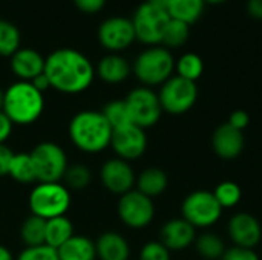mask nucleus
<instances>
[{"label":"nucleus","mask_w":262,"mask_h":260,"mask_svg":"<svg viewBox=\"0 0 262 260\" xmlns=\"http://www.w3.org/2000/svg\"><path fill=\"white\" fill-rule=\"evenodd\" d=\"M45 75L51 89L64 95H77L92 86L95 67L83 52L72 48H60L46 57Z\"/></svg>","instance_id":"1"},{"label":"nucleus","mask_w":262,"mask_h":260,"mask_svg":"<svg viewBox=\"0 0 262 260\" xmlns=\"http://www.w3.org/2000/svg\"><path fill=\"white\" fill-rule=\"evenodd\" d=\"M114 129L98 110L77 112L68 126V135L75 149L86 155H97L111 147Z\"/></svg>","instance_id":"2"},{"label":"nucleus","mask_w":262,"mask_h":260,"mask_svg":"<svg viewBox=\"0 0 262 260\" xmlns=\"http://www.w3.org/2000/svg\"><path fill=\"white\" fill-rule=\"evenodd\" d=\"M2 110L14 126H31L43 115L45 97L31 81L18 80L5 89Z\"/></svg>","instance_id":"3"},{"label":"nucleus","mask_w":262,"mask_h":260,"mask_svg":"<svg viewBox=\"0 0 262 260\" xmlns=\"http://www.w3.org/2000/svg\"><path fill=\"white\" fill-rule=\"evenodd\" d=\"M132 72L141 86L155 87L166 83L175 72V58L164 46H149L132 63Z\"/></svg>","instance_id":"4"},{"label":"nucleus","mask_w":262,"mask_h":260,"mask_svg":"<svg viewBox=\"0 0 262 260\" xmlns=\"http://www.w3.org/2000/svg\"><path fill=\"white\" fill-rule=\"evenodd\" d=\"M71 204V190L61 182H38L28 198L31 215L45 221L66 216Z\"/></svg>","instance_id":"5"},{"label":"nucleus","mask_w":262,"mask_h":260,"mask_svg":"<svg viewBox=\"0 0 262 260\" xmlns=\"http://www.w3.org/2000/svg\"><path fill=\"white\" fill-rule=\"evenodd\" d=\"M223 207L212 192L196 190L189 193L181 204V218L196 230H209L223 216Z\"/></svg>","instance_id":"6"},{"label":"nucleus","mask_w":262,"mask_h":260,"mask_svg":"<svg viewBox=\"0 0 262 260\" xmlns=\"http://www.w3.org/2000/svg\"><path fill=\"white\" fill-rule=\"evenodd\" d=\"M37 182H61L69 167L68 155L61 146L52 141L38 143L31 150Z\"/></svg>","instance_id":"7"},{"label":"nucleus","mask_w":262,"mask_h":260,"mask_svg":"<svg viewBox=\"0 0 262 260\" xmlns=\"http://www.w3.org/2000/svg\"><path fill=\"white\" fill-rule=\"evenodd\" d=\"M126 107L132 124L141 129H150L161 120L163 107L158 98V92L150 87L140 86L132 89L124 98Z\"/></svg>","instance_id":"8"},{"label":"nucleus","mask_w":262,"mask_h":260,"mask_svg":"<svg viewBox=\"0 0 262 260\" xmlns=\"http://www.w3.org/2000/svg\"><path fill=\"white\" fill-rule=\"evenodd\" d=\"M158 98L163 112L169 115H184L195 106L198 100V87L193 81L172 75L160 86Z\"/></svg>","instance_id":"9"},{"label":"nucleus","mask_w":262,"mask_h":260,"mask_svg":"<svg viewBox=\"0 0 262 260\" xmlns=\"http://www.w3.org/2000/svg\"><path fill=\"white\" fill-rule=\"evenodd\" d=\"M130 20L138 41L147 46H158L163 41L164 29L170 20V15L167 14V11H163L144 2L135 9Z\"/></svg>","instance_id":"10"},{"label":"nucleus","mask_w":262,"mask_h":260,"mask_svg":"<svg viewBox=\"0 0 262 260\" xmlns=\"http://www.w3.org/2000/svg\"><path fill=\"white\" fill-rule=\"evenodd\" d=\"M117 215L127 228L143 230L149 227L155 218L154 199L134 188L120 196L117 202Z\"/></svg>","instance_id":"11"},{"label":"nucleus","mask_w":262,"mask_h":260,"mask_svg":"<svg viewBox=\"0 0 262 260\" xmlns=\"http://www.w3.org/2000/svg\"><path fill=\"white\" fill-rule=\"evenodd\" d=\"M100 44L111 54H118L132 46L137 40L132 20L121 15H114L101 21L97 31Z\"/></svg>","instance_id":"12"},{"label":"nucleus","mask_w":262,"mask_h":260,"mask_svg":"<svg viewBox=\"0 0 262 260\" xmlns=\"http://www.w3.org/2000/svg\"><path fill=\"white\" fill-rule=\"evenodd\" d=\"M111 149L114 150L117 158L127 162L140 159L147 150L146 130L135 124H127L124 127L115 129L112 133Z\"/></svg>","instance_id":"13"},{"label":"nucleus","mask_w":262,"mask_h":260,"mask_svg":"<svg viewBox=\"0 0 262 260\" xmlns=\"http://www.w3.org/2000/svg\"><path fill=\"white\" fill-rule=\"evenodd\" d=\"M100 181L109 193L121 196L135 188L137 175L130 162L120 158H111L100 169Z\"/></svg>","instance_id":"14"},{"label":"nucleus","mask_w":262,"mask_h":260,"mask_svg":"<svg viewBox=\"0 0 262 260\" xmlns=\"http://www.w3.org/2000/svg\"><path fill=\"white\" fill-rule=\"evenodd\" d=\"M227 233L235 247L255 250L262 239L261 222L250 213H235L229 219Z\"/></svg>","instance_id":"15"},{"label":"nucleus","mask_w":262,"mask_h":260,"mask_svg":"<svg viewBox=\"0 0 262 260\" xmlns=\"http://www.w3.org/2000/svg\"><path fill=\"white\" fill-rule=\"evenodd\" d=\"M196 228H193L186 219L173 218L167 221L160 230V242L172 251H184L195 244Z\"/></svg>","instance_id":"16"},{"label":"nucleus","mask_w":262,"mask_h":260,"mask_svg":"<svg viewBox=\"0 0 262 260\" xmlns=\"http://www.w3.org/2000/svg\"><path fill=\"white\" fill-rule=\"evenodd\" d=\"M244 135L241 130H236L229 123L218 126L212 135V149L213 152L226 161L236 159L244 150Z\"/></svg>","instance_id":"17"},{"label":"nucleus","mask_w":262,"mask_h":260,"mask_svg":"<svg viewBox=\"0 0 262 260\" xmlns=\"http://www.w3.org/2000/svg\"><path fill=\"white\" fill-rule=\"evenodd\" d=\"M45 57L32 48H20L9 57V67L20 81H32L45 72Z\"/></svg>","instance_id":"18"},{"label":"nucleus","mask_w":262,"mask_h":260,"mask_svg":"<svg viewBox=\"0 0 262 260\" xmlns=\"http://www.w3.org/2000/svg\"><path fill=\"white\" fill-rule=\"evenodd\" d=\"M98 260H129L130 245L118 231H104L95 241Z\"/></svg>","instance_id":"19"},{"label":"nucleus","mask_w":262,"mask_h":260,"mask_svg":"<svg viewBox=\"0 0 262 260\" xmlns=\"http://www.w3.org/2000/svg\"><path fill=\"white\" fill-rule=\"evenodd\" d=\"M132 74V64L120 54H107L104 55L97 67H95V75L107 84H120L129 78Z\"/></svg>","instance_id":"20"},{"label":"nucleus","mask_w":262,"mask_h":260,"mask_svg":"<svg viewBox=\"0 0 262 260\" xmlns=\"http://www.w3.org/2000/svg\"><path fill=\"white\" fill-rule=\"evenodd\" d=\"M167 185H169L167 175L164 170H161L158 167L144 169L137 176V182H135V188L150 199L163 195L167 190Z\"/></svg>","instance_id":"21"},{"label":"nucleus","mask_w":262,"mask_h":260,"mask_svg":"<svg viewBox=\"0 0 262 260\" xmlns=\"http://www.w3.org/2000/svg\"><path fill=\"white\" fill-rule=\"evenodd\" d=\"M60 260H97L95 242L86 236L74 234L58 250Z\"/></svg>","instance_id":"22"},{"label":"nucleus","mask_w":262,"mask_h":260,"mask_svg":"<svg viewBox=\"0 0 262 260\" xmlns=\"http://www.w3.org/2000/svg\"><path fill=\"white\" fill-rule=\"evenodd\" d=\"M193 245L198 256L204 260H221L227 250L224 239L209 230L203 231L201 234H196Z\"/></svg>","instance_id":"23"},{"label":"nucleus","mask_w":262,"mask_h":260,"mask_svg":"<svg viewBox=\"0 0 262 260\" xmlns=\"http://www.w3.org/2000/svg\"><path fill=\"white\" fill-rule=\"evenodd\" d=\"M75 234L74 224L68 216H60L46 221V238L45 244L58 250Z\"/></svg>","instance_id":"24"},{"label":"nucleus","mask_w":262,"mask_h":260,"mask_svg":"<svg viewBox=\"0 0 262 260\" xmlns=\"http://www.w3.org/2000/svg\"><path fill=\"white\" fill-rule=\"evenodd\" d=\"M204 0H170L167 14L170 15V18L193 25L204 14Z\"/></svg>","instance_id":"25"},{"label":"nucleus","mask_w":262,"mask_h":260,"mask_svg":"<svg viewBox=\"0 0 262 260\" xmlns=\"http://www.w3.org/2000/svg\"><path fill=\"white\" fill-rule=\"evenodd\" d=\"M8 176L12 178L18 184H32L37 181L35 169L31 159L29 153H14L11 162Z\"/></svg>","instance_id":"26"},{"label":"nucleus","mask_w":262,"mask_h":260,"mask_svg":"<svg viewBox=\"0 0 262 260\" xmlns=\"http://www.w3.org/2000/svg\"><path fill=\"white\" fill-rule=\"evenodd\" d=\"M46 221L34 215L28 216L20 225V239L25 247H38L45 244Z\"/></svg>","instance_id":"27"},{"label":"nucleus","mask_w":262,"mask_h":260,"mask_svg":"<svg viewBox=\"0 0 262 260\" xmlns=\"http://www.w3.org/2000/svg\"><path fill=\"white\" fill-rule=\"evenodd\" d=\"M175 72L178 77L196 83L204 72V61L195 52H186L175 61Z\"/></svg>","instance_id":"28"},{"label":"nucleus","mask_w":262,"mask_h":260,"mask_svg":"<svg viewBox=\"0 0 262 260\" xmlns=\"http://www.w3.org/2000/svg\"><path fill=\"white\" fill-rule=\"evenodd\" d=\"M21 35L18 28L6 18H0V57H11L20 49Z\"/></svg>","instance_id":"29"},{"label":"nucleus","mask_w":262,"mask_h":260,"mask_svg":"<svg viewBox=\"0 0 262 260\" xmlns=\"http://www.w3.org/2000/svg\"><path fill=\"white\" fill-rule=\"evenodd\" d=\"M189 37H190V25L175 20V18H170L164 29L161 44H164V48H167V49L181 48L186 44Z\"/></svg>","instance_id":"30"},{"label":"nucleus","mask_w":262,"mask_h":260,"mask_svg":"<svg viewBox=\"0 0 262 260\" xmlns=\"http://www.w3.org/2000/svg\"><path fill=\"white\" fill-rule=\"evenodd\" d=\"M212 193L216 198L218 204L223 207V210L224 208L236 207L241 202V199H243V190L233 181H223V182H220Z\"/></svg>","instance_id":"31"},{"label":"nucleus","mask_w":262,"mask_h":260,"mask_svg":"<svg viewBox=\"0 0 262 260\" xmlns=\"http://www.w3.org/2000/svg\"><path fill=\"white\" fill-rule=\"evenodd\" d=\"M101 113L104 115V118L107 120V123L112 126V129H120V127H124L127 124H132L130 121V116H129V110L126 107V103L124 100H114V101H109Z\"/></svg>","instance_id":"32"},{"label":"nucleus","mask_w":262,"mask_h":260,"mask_svg":"<svg viewBox=\"0 0 262 260\" xmlns=\"http://www.w3.org/2000/svg\"><path fill=\"white\" fill-rule=\"evenodd\" d=\"M63 181L66 182L64 185L69 188V190H83L86 188L91 181H92V173H91V169L83 166V164H74V166H69L66 173H64V178Z\"/></svg>","instance_id":"33"},{"label":"nucleus","mask_w":262,"mask_h":260,"mask_svg":"<svg viewBox=\"0 0 262 260\" xmlns=\"http://www.w3.org/2000/svg\"><path fill=\"white\" fill-rule=\"evenodd\" d=\"M15 260H60L55 248L43 244L38 247H25Z\"/></svg>","instance_id":"34"},{"label":"nucleus","mask_w":262,"mask_h":260,"mask_svg":"<svg viewBox=\"0 0 262 260\" xmlns=\"http://www.w3.org/2000/svg\"><path fill=\"white\" fill-rule=\"evenodd\" d=\"M138 260H170V251L160 241H150L141 247Z\"/></svg>","instance_id":"35"},{"label":"nucleus","mask_w":262,"mask_h":260,"mask_svg":"<svg viewBox=\"0 0 262 260\" xmlns=\"http://www.w3.org/2000/svg\"><path fill=\"white\" fill-rule=\"evenodd\" d=\"M221 260H261L258 253L250 248H243V247H230L226 250L224 256Z\"/></svg>","instance_id":"36"},{"label":"nucleus","mask_w":262,"mask_h":260,"mask_svg":"<svg viewBox=\"0 0 262 260\" xmlns=\"http://www.w3.org/2000/svg\"><path fill=\"white\" fill-rule=\"evenodd\" d=\"M107 0H74L75 6L81 11V12H86V14H95V12H100L104 5H106Z\"/></svg>","instance_id":"37"},{"label":"nucleus","mask_w":262,"mask_h":260,"mask_svg":"<svg viewBox=\"0 0 262 260\" xmlns=\"http://www.w3.org/2000/svg\"><path fill=\"white\" fill-rule=\"evenodd\" d=\"M232 127H235L236 130H244L249 123H250V115L246 112V110H235L230 116H229V121H227Z\"/></svg>","instance_id":"38"},{"label":"nucleus","mask_w":262,"mask_h":260,"mask_svg":"<svg viewBox=\"0 0 262 260\" xmlns=\"http://www.w3.org/2000/svg\"><path fill=\"white\" fill-rule=\"evenodd\" d=\"M12 156H14V152L6 144H0V178L8 176L9 162H11Z\"/></svg>","instance_id":"39"},{"label":"nucleus","mask_w":262,"mask_h":260,"mask_svg":"<svg viewBox=\"0 0 262 260\" xmlns=\"http://www.w3.org/2000/svg\"><path fill=\"white\" fill-rule=\"evenodd\" d=\"M12 130H14L12 121L5 115L3 110H0V144H5L9 139V136L12 135Z\"/></svg>","instance_id":"40"},{"label":"nucleus","mask_w":262,"mask_h":260,"mask_svg":"<svg viewBox=\"0 0 262 260\" xmlns=\"http://www.w3.org/2000/svg\"><path fill=\"white\" fill-rule=\"evenodd\" d=\"M247 14L255 20H262V0H247Z\"/></svg>","instance_id":"41"},{"label":"nucleus","mask_w":262,"mask_h":260,"mask_svg":"<svg viewBox=\"0 0 262 260\" xmlns=\"http://www.w3.org/2000/svg\"><path fill=\"white\" fill-rule=\"evenodd\" d=\"M32 84H34V87H37L41 93H45L48 89H51V84H49V80H48V77L45 75V72L41 74V75H38V77H35L32 81H31Z\"/></svg>","instance_id":"42"},{"label":"nucleus","mask_w":262,"mask_h":260,"mask_svg":"<svg viewBox=\"0 0 262 260\" xmlns=\"http://www.w3.org/2000/svg\"><path fill=\"white\" fill-rule=\"evenodd\" d=\"M149 5H152V6H155V8H160V9H163V11H167V8H169V3H170V0H146Z\"/></svg>","instance_id":"43"},{"label":"nucleus","mask_w":262,"mask_h":260,"mask_svg":"<svg viewBox=\"0 0 262 260\" xmlns=\"http://www.w3.org/2000/svg\"><path fill=\"white\" fill-rule=\"evenodd\" d=\"M0 260H15V257L12 256L11 250L5 245L0 244Z\"/></svg>","instance_id":"44"},{"label":"nucleus","mask_w":262,"mask_h":260,"mask_svg":"<svg viewBox=\"0 0 262 260\" xmlns=\"http://www.w3.org/2000/svg\"><path fill=\"white\" fill-rule=\"evenodd\" d=\"M224 2H227V0H204V3H212V5H220Z\"/></svg>","instance_id":"45"},{"label":"nucleus","mask_w":262,"mask_h":260,"mask_svg":"<svg viewBox=\"0 0 262 260\" xmlns=\"http://www.w3.org/2000/svg\"><path fill=\"white\" fill-rule=\"evenodd\" d=\"M3 95H5V90L0 89V110H2V107H3Z\"/></svg>","instance_id":"46"}]
</instances>
